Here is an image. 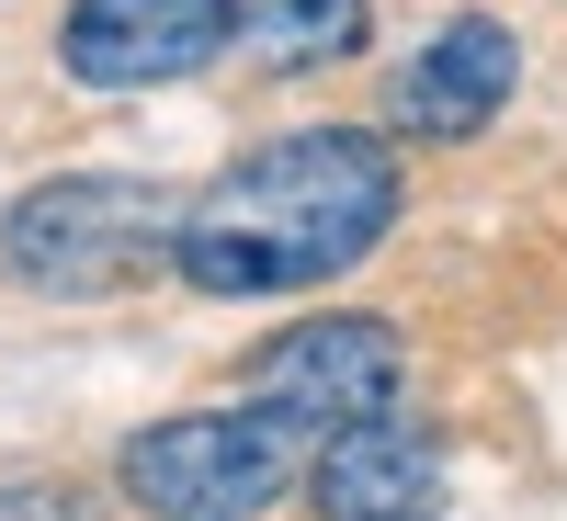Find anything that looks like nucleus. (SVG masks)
Here are the masks:
<instances>
[{
    "mask_svg": "<svg viewBox=\"0 0 567 521\" xmlns=\"http://www.w3.org/2000/svg\"><path fill=\"white\" fill-rule=\"evenodd\" d=\"M296 419L272 408H205V419H159L125 442V499L159 521H250L296 488Z\"/></svg>",
    "mask_w": 567,
    "mask_h": 521,
    "instance_id": "obj_2",
    "label": "nucleus"
},
{
    "mask_svg": "<svg viewBox=\"0 0 567 521\" xmlns=\"http://www.w3.org/2000/svg\"><path fill=\"white\" fill-rule=\"evenodd\" d=\"M398 374H409V352H398L386 317H296L284 341H261L250 408H272V419H296L307 442H329V431H352V419H386Z\"/></svg>",
    "mask_w": 567,
    "mask_h": 521,
    "instance_id": "obj_4",
    "label": "nucleus"
},
{
    "mask_svg": "<svg viewBox=\"0 0 567 521\" xmlns=\"http://www.w3.org/2000/svg\"><path fill=\"white\" fill-rule=\"evenodd\" d=\"M443 499V454L432 431H398V419H352L318 454V510L329 521H432Z\"/></svg>",
    "mask_w": 567,
    "mask_h": 521,
    "instance_id": "obj_7",
    "label": "nucleus"
},
{
    "mask_svg": "<svg viewBox=\"0 0 567 521\" xmlns=\"http://www.w3.org/2000/svg\"><path fill=\"white\" fill-rule=\"evenodd\" d=\"M227 34H239V0H69L58 58L91 91H159L194 80Z\"/></svg>",
    "mask_w": 567,
    "mask_h": 521,
    "instance_id": "obj_5",
    "label": "nucleus"
},
{
    "mask_svg": "<svg viewBox=\"0 0 567 521\" xmlns=\"http://www.w3.org/2000/svg\"><path fill=\"white\" fill-rule=\"evenodd\" d=\"M386 227H398V148L363 125H307L205 181L171 227V261L205 295H296V283L352 272Z\"/></svg>",
    "mask_w": 567,
    "mask_h": 521,
    "instance_id": "obj_1",
    "label": "nucleus"
},
{
    "mask_svg": "<svg viewBox=\"0 0 567 521\" xmlns=\"http://www.w3.org/2000/svg\"><path fill=\"white\" fill-rule=\"evenodd\" d=\"M171 227L182 205L159 194V181H114V170H69V181H45V194L12 205V272L45 283V295H103V283H125L136 261H159L171 250Z\"/></svg>",
    "mask_w": 567,
    "mask_h": 521,
    "instance_id": "obj_3",
    "label": "nucleus"
},
{
    "mask_svg": "<svg viewBox=\"0 0 567 521\" xmlns=\"http://www.w3.org/2000/svg\"><path fill=\"white\" fill-rule=\"evenodd\" d=\"M239 45L261 69H329L363 45V0H239Z\"/></svg>",
    "mask_w": 567,
    "mask_h": 521,
    "instance_id": "obj_8",
    "label": "nucleus"
},
{
    "mask_svg": "<svg viewBox=\"0 0 567 521\" xmlns=\"http://www.w3.org/2000/svg\"><path fill=\"white\" fill-rule=\"evenodd\" d=\"M0 521H91V499H69V488H0Z\"/></svg>",
    "mask_w": 567,
    "mask_h": 521,
    "instance_id": "obj_9",
    "label": "nucleus"
},
{
    "mask_svg": "<svg viewBox=\"0 0 567 521\" xmlns=\"http://www.w3.org/2000/svg\"><path fill=\"white\" fill-rule=\"evenodd\" d=\"M511 80H523V45H511V23L465 12V23H443V34L398 69L386 114H398V136H477V125L511 103Z\"/></svg>",
    "mask_w": 567,
    "mask_h": 521,
    "instance_id": "obj_6",
    "label": "nucleus"
}]
</instances>
